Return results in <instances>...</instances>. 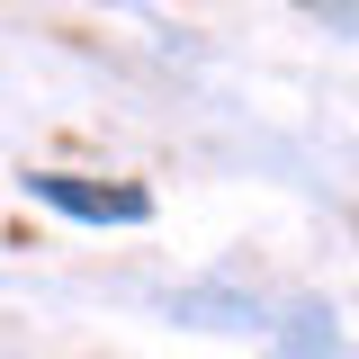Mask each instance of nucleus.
Wrapping results in <instances>:
<instances>
[{
  "mask_svg": "<svg viewBox=\"0 0 359 359\" xmlns=\"http://www.w3.org/2000/svg\"><path fill=\"white\" fill-rule=\"evenodd\" d=\"M27 198H45V207H63V216H81V224H144V216H153V189H135V180L27 171Z\"/></svg>",
  "mask_w": 359,
  "mask_h": 359,
  "instance_id": "1",
  "label": "nucleus"
},
{
  "mask_svg": "<svg viewBox=\"0 0 359 359\" xmlns=\"http://www.w3.org/2000/svg\"><path fill=\"white\" fill-rule=\"evenodd\" d=\"M278 359H332V332H323V323H306V332H297Z\"/></svg>",
  "mask_w": 359,
  "mask_h": 359,
  "instance_id": "2",
  "label": "nucleus"
}]
</instances>
